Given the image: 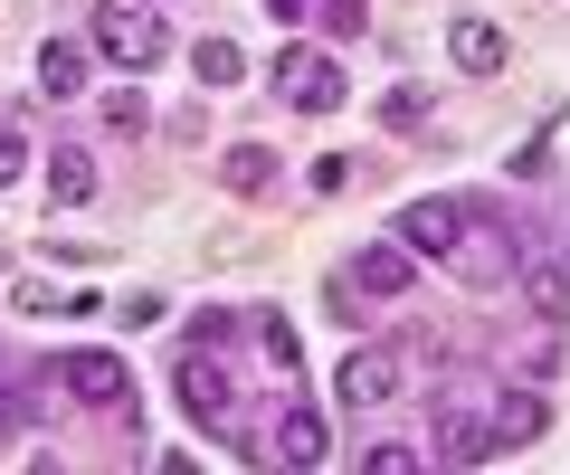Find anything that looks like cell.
I'll return each mask as SVG.
<instances>
[{"label":"cell","instance_id":"obj_22","mask_svg":"<svg viewBox=\"0 0 570 475\" xmlns=\"http://www.w3.org/2000/svg\"><path fill=\"white\" fill-rule=\"evenodd\" d=\"M257 343H266L276 372H295V324H285V314H257Z\"/></svg>","mask_w":570,"mask_h":475},{"label":"cell","instance_id":"obj_11","mask_svg":"<svg viewBox=\"0 0 570 475\" xmlns=\"http://www.w3.org/2000/svg\"><path fill=\"white\" fill-rule=\"evenodd\" d=\"M448 58L466 67V77H504L513 48H504V29H494V20H456V29H448Z\"/></svg>","mask_w":570,"mask_h":475},{"label":"cell","instance_id":"obj_21","mask_svg":"<svg viewBox=\"0 0 570 475\" xmlns=\"http://www.w3.org/2000/svg\"><path fill=\"white\" fill-rule=\"evenodd\" d=\"M314 10H324L333 39H362V29H371V0H314Z\"/></svg>","mask_w":570,"mask_h":475},{"label":"cell","instance_id":"obj_5","mask_svg":"<svg viewBox=\"0 0 570 475\" xmlns=\"http://www.w3.org/2000/svg\"><path fill=\"white\" fill-rule=\"evenodd\" d=\"M390 390H400V352H390V343L343 352V372H333V399H343V409H381Z\"/></svg>","mask_w":570,"mask_h":475},{"label":"cell","instance_id":"obj_20","mask_svg":"<svg viewBox=\"0 0 570 475\" xmlns=\"http://www.w3.org/2000/svg\"><path fill=\"white\" fill-rule=\"evenodd\" d=\"M362 466H371V475H419V466H428V447H400V437H381V447H362Z\"/></svg>","mask_w":570,"mask_h":475},{"label":"cell","instance_id":"obj_26","mask_svg":"<svg viewBox=\"0 0 570 475\" xmlns=\"http://www.w3.org/2000/svg\"><path fill=\"white\" fill-rule=\"evenodd\" d=\"M0 390H10V352H0Z\"/></svg>","mask_w":570,"mask_h":475},{"label":"cell","instance_id":"obj_2","mask_svg":"<svg viewBox=\"0 0 570 475\" xmlns=\"http://www.w3.org/2000/svg\"><path fill=\"white\" fill-rule=\"evenodd\" d=\"M105 67L142 77V67H163V20H153V0H96V20H86Z\"/></svg>","mask_w":570,"mask_h":475},{"label":"cell","instance_id":"obj_23","mask_svg":"<svg viewBox=\"0 0 570 475\" xmlns=\"http://www.w3.org/2000/svg\"><path fill=\"white\" fill-rule=\"evenodd\" d=\"M20 171H29V133H20V125H0V190L20 181Z\"/></svg>","mask_w":570,"mask_h":475},{"label":"cell","instance_id":"obj_14","mask_svg":"<svg viewBox=\"0 0 570 475\" xmlns=\"http://www.w3.org/2000/svg\"><path fill=\"white\" fill-rule=\"evenodd\" d=\"M352 286H362V295H409V248H400V238H381V248H362V267H352Z\"/></svg>","mask_w":570,"mask_h":475},{"label":"cell","instance_id":"obj_15","mask_svg":"<svg viewBox=\"0 0 570 475\" xmlns=\"http://www.w3.org/2000/svg\"><path fill=\"white\" fill-rule=\"evenodd\" d=\"M48 200H58V209L96 200V162H86L77 144H58V152H48Z\"/></svg>","mask_w":570,"mask_h":475},{"label":"cell","instance_id":"obj_17","mask_svg":"<svg viewBox=\"0 0 570 475\" xmlns=\"http://www.w3.org/2000/svg\"><path fill=\"white\" fill-rule=\"evenodd\" d=\"M523 305L542 314V324H561L570 314V267H523Z\"/></svg>","mask_w":570,"mask_h":475},{"label":"cell","instance_id":"obj_8","mask_svg":"<svg viewBox=\"0 0 570 475\" xmlns=\"http://www.w3.org/2000/svg\"><path fill=\"white\" fill-rule=\"evenodd\" d=\"M456 228H466V200H409L400 209V248L409 257H448Z\"/></svg>","mask_w":570,"mask_h":475},{"label":"cell","instance_id":"obj_10","mask_svg":"<svg viewBox=\"0 0 570 475\" xmlns=\"http://www.w3.org/2000/svg\"><path fill=\"white\" fill-rule=\"evenodd\" d=\"M86 58H96V39H67V29H58V39L39 48V96L77 105V96H86Z\"/></svg>","mask_w":570,"mask_h":475},{"label":"cell","instance_id":"obj_25","mask_svg":"<svg viewBox=\"0 0 570 475\" xmlns=\"http://www.w3.org/2000/svg\"><path fill=\"white\" fill-rule=\"evenodd\" d=\"M305 10H314V0H266V20H276V29H295Z\"/></svg>","mask_w":570,"mask_h":475},{"label":"cell","instance_id":"obj_3","mask_svg":"<svg viewBox=\"0 0 570 475\" xmlns=\"http://www.w3.org/2000/svg\"><path fill=\"white\" fill-rule=\"evenodd\" d=\"M448 267L466 276V286H504V276H513V219H494V209L466 200V228H456Z\"/></svg>","mask_w":570,"mask_h":475},{"label":"cell","instance_id":"obj_19","mask_svg":"<svg viewBox=\"0 0 570 475\" xmlns=\"http://www.w3.org/2000/svg\"><path fill=\"white\" fill-rule=\"evenodd\" d=\"M381 125L390 133H419L428 125V86H390V96H381Z\"/></svg>","mask_w":570,"mask_h":475},{"label":"cell","instance_id":"obj_4","mask_svg":"<svg viewBox=\"0 0 570 475\" xmlns=\"http://www.w3.org/2000/svg\"><path fill=\"white\" fill-rule=\"evenodd\" d=\"M276 96L295 105V115H333L352 86H343V67H333V58H314V48H285V58H276Z\"/></svg>","mask_w":570,"mask_h":475},{"label":"cell","instance_id":"obj_7","mask_svg":"<svg viewBox=\"0 0 570 475\" xmlns=\"http://www.w3.org/2000/svg\"><path fill=\"white\" fill-rule=\"evenodd\" d=\"M67 390L86 409H134V372H124L115 352H67Z\"/></svg>","mask_w":570,"mask_h":475},{"label":"cell","instance_id":"obj_18","mask_svg":"<svg viewBox=\"0 0 570 475\" xmlns=\"http://www.w3.org/2000/svg\"><path fill=\"white\" fill-rule=\"evenodd\" d=\"M96 115H105V133H142V125H153V105H142V86H115V96H105Z\"/></svg>","mask_w":570,"mask_h":475},{"label":"cell","instance_id":"obj_6","mask_svg":"<svg viewBox=\"0 0 570 475\" xmlns=\"http://www.w3.org/2000/svg\"><path fill=\"white\" fill-rule=\"evenodd\" d=\"M181 409L200 418V428H228V418H238V399H228V372L209 362V343H190V362H181Z\"/></svg>","mask_w":570,"mask_h":475},{"label":"cell","instance_id":"obj_9","mask_svg":"<svg viewBox=\"0 0 570 475\" xmlns=\"http://www.w3.org/2000/svg\"><path fill=\"white\" fill-rule=\"evenodd\" d=\"M266 456H276V466H324V418L285 399V409L266 418Z\"/></svg>","mask_w":570,"mask_h":475},{"label":"cell","instance_id":"obj_1","mask_svg":"<svg viewBox=\"0 0 570 475\" xmlns=\"http://www.w3.org/2000/svg\"><path fill=\"white\" fill-rule=\"evenodd\" d=\"M485 456H504V437H494V399L448 390L438 409H428V466H485Z\"/></svg>","mask_w":570,"mask_h":475},{"label":"cell","instance_id":"obj_12","mask_svg":"<svg viewBox=\"0 0 570 475\" xmlns=\"http://www.w3.org/2000/svg\"><path fill=\"white\" fill-rule=\"evenodd\" d=\"M266 181H276V144H228L219 152V190L228 200H257Z\"/></svg>","mask_w":570,"mask_h":475},{"label":"cell","instance_id":"obj_16","mask_svg":"<svg viewBox=\"0 0 570 475\" xmlns=\"http://www.w3.org/2000/svg\"><path fill=\"white\" fill-rule=\"evenodd\" d=\"M190 77H200L209 96H219V86H238V77H247V48H228V39H200V48H190Z\"/></svg>","mask_w":570,"mask_h":475},{"label":"cell","instance_id":"obj_24","mask_svg":"<svg viewBox=\"0 0 570 475\" xmlns=\"http://www.w3.org/2000/svg\"><path fill=\"white\" fill-rule=\"evenodd\" d=\"M115 314H124V324H134V333H142V324H163V314H171V305H163V295H124V305H115Z\"/></svg>","mask_w":570,"mask_h":475},{"label":"cell","instance_id":"obj_13","mask_svg":"<svg viewBox=\"0 0 570 475\" xmlns=\"http://www.w3.org/2000/svg\"><path fill=\"white\" fill-rule=\"evenodd\" d=\"M542 428H551L542 390H504V399H494V437H504V447H532Z\"/></svg>","mask_w":570,"mask_h":475}]
</instances>
